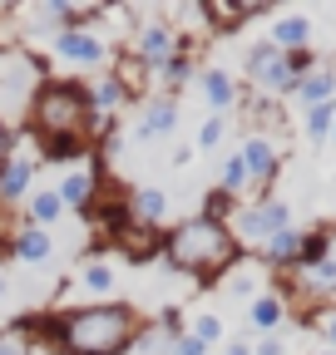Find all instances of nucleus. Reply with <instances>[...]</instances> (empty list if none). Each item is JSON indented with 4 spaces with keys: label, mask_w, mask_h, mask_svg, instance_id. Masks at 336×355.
<instances>
[{
    "label": "nucleus",
    "mask_w": 336,
    "mask_h": 355,
    "mask_svg": "<svg viewBox=\"0 0 336 355\" xmlns=\"http://www.w3.org/2000/svg\"><path fill=\"white\" fill-rule=\"evenodd\" d=\"M168 355H208V345H203V340H193V336L183 331V336H174V345H168Z\"/></svg>",
    "instance_id": "7c9ffc66"
},
{
    "label": "nucleus",
    "mask_w": 336,
    "mask_h": 355,
    "mask_svg": "<svg viewBox=\"0 0 336 355\" xmlns=\"http://www.w3.org/2000/svg\"><path fill=\"white\" fill-rule=\"evenodd\" d=\"M242 69H247V89H252L262 104H282V99H292V89H297L292 55H282L272 40H258V44H252L247 60H242Z\"/></svg>",
    "instance_id": "0eeeda50"
},
{
    "label": "nucleus",
    "mask_w": 336,
    "mask_h": 355,
    "mask_svg": "<svg viewBox=\"0 0 336 355\" xmlns=\"http://www.w3.org/2000/svg\"><path fill=\"white\" fill-rule=\"evenodd\" d=\"M79 286L90 291L94 301H114V291H119V277H114V266H109V261H84V272H79Z\"/></svg>",
    "instance_id": "5701e85b"
},
{
    "label": "nucleus",
    "mask_w": 336,
    "mask_h": 355,
    "mask_svg": "<svg viewBox=\"0 0 336 355\" xmlns=\"http://www.w3.org/2000/svg\"><path fill=\"white\" fill-rule=\"evenodd\" d=\"M223 286H228V296H247V301H258V296H262V291H258V277L237 272V266H233V272L223 277Z\"/></svg>",
    "instance_id": "c85d7f7f"
},
{
    "label": "nucleus",
    "mask_w": 336,
    "mask_h": 355,
    "mask_svg": "<svg viewBox=\"0 0 336 355\" xmlns=\"http://www.w3.org/2000/svg\"><path fill=\"white\" fill-rule=\"evenodd\" d=\"M198 84H203L208 109L223 114V119H228V109H237V104H242V84H237L228 69H203V74H198Z\"/></svg>",
    "instance_id": "dca6fc26"
},
{
    "label": "nucleus",
    "mask_w": 336,
    "mask_h": 355,
    "mask_svg": "<svg viewBox=\"0 0 336 355\" xmlns=\"http://www.w3.org/2000/svg\"><path fill=\"white\" fill-rule=\"evenodd\" d=\"M302 252H307V227H282L272 242H262V252H258V261L262 266H272V272H292V266L302 261Z\"/></svg>",
    "instance_id": "f8f14e48"
},
{
    "label": "nucleus",
    "mask_w": 336,
    "mask_h": 355,
    "mask_svg": "<svg viewBox=\"0 0 336 355\" xmlns=\"http://www.w3.org/2000/svg\"><path fill=\"white\" fill-rule=\"evenodd\" d=\"M55 74H50V60L25 40H0V123H6L15 139L30 123V109L40 99Z\"/></svg>",
    "instance_id": "20e7f679"
},
{
    "label": "nucleus",
    "mask_w": 336,
    "mask_h": 355,
    "mask_svg": "<svg viewBox=\"0 0 336 355\" xmlns=\"http://www.w3.org/2000/svg\"><path fill=\"white\" fill-rule=\"evenodd\" d=\"M84 89H90V104H94V114H109V119H119V109H124V104H134V99H129V89H124L114 74L84 79Z\"/></svg>",
    "instance_id": "aec40b11"
},
{
    "label": "nucleus",
    "mask_w": 336,
    "mask_h": 355,
    "mask_svg": "<svg viewBox=\"0 0 336 355\" xmlns=\"http://www.w3.org/2000/svg\"><path fill=\"white\" fill-rule=\"evenodd\" d=\"M228 355H252V345H247V340H233V345H228Z\"/></svg>",
    "instance_id": "f704fd0d"
},
{
    "label": "nucleus",
    "mask_w": 336,
    "mask_h": 355,
    "mask_svg": "<svg viewBox=\"0 0 336 355\" xmlns=\"http://www.w3.org/2000/svg\"><path fill=\"white\" fill-rule=\"evenodd\" d=\"M30 340H45L55 355H124L134 350V336L144 331V316L129 301H90L55 316L20 321Z\"/></svg>",
    "instance_id": "f257e3e1"
},
{
    "label": "nucleus",
    "mask_w": 336,
    "mask_h": 355,
    "mask_svg": "<svg viewBox=\"0 0 336 355\" xmlns=\"http://www.w3.org/2000/svg\"><path fill=\"white\" fill-rule=\"evenodd\" d=\"M247 321H252V331L277 336V331H282V321H287V301H282V291H262L258 301L247 306Z\"/></svg>",
    "instance_id": "412c9836"
},
{
    "label": "nucleus",
    "mask_w": 336,
    "mask_h": 355,
    "mask_svg": "<svg viewBox=\"0 0 336 355\" xmlns=\"http://www.w3.org/2000/svg\"><path fill=\"white\" fill-rule=\"evenodd\" d=\"M50 50L65 60V64H74V69H104L109 60H114V50H109V40L99 35V30H90V25H74V30H60L55 40H50Z\"/></svg>",
    "instance_id": "9d476101"
},
{
    "label": "nucleus",
    "mask_w": 336,
    "mask_h": 355,
    "mask_svg": "<svg viewBox=\"0 0 336 355\" xmlns=\"http://www.w3.org/2000/svg\"><path fill=\"white\" fill-rule=\"evenodd\" d=\"M237 158L247 168V183H252V202L258 198H272V183L282 173V148L267 139V133H247V139L237 144Z\"/></svg>",
    "instance_id": "1a4fd4ad"
},
{
    "label": "nucleus",
    "mask_w": 336,
    "mask_h": 355,
    "mask_svg": "<svg viewBox=\"0 0 336 355\" xmlns=\"http://www.w3.org/2000/svg\"><path fill=\"white\" fill-rule=\"evenodd\" d=\"M178 128V99L174 94H158L144 104V119H139V139H168Z\"/></svg>",
    "instance_id": "f3484780"
},
{
    "label": "nucleus",
    "mask_w": 336,
    "mask_h": 355,
    "mask_svg": "<svg viewBox=\"0 0 336 355\" xmlns=\"http://www.w3.org/2000/svg\"><path fill=\"white\" fill-rule=\"evenodd\" d=\"M223 133H228V119H223V114L203 119V128H198V148H218V144H223Z\"/></svg>",
    "instance_id": "c756f323"
},
{
    "label": "nucleus",
    "mask_w": 336,
    "mask_h": 355,
    "mask_svg": "<svg viewBox=\"0 0 336 355\" xmlns=\"http://www.w3.org/2000/svg\"><path fill=\"white\" fill-rule=\"evenodd\" d=\"M272 44H277L282 55L312 50V20H307V15H277V20H272Z\"/></svg>",
    "instance_id": "6ab92c4d"
},
{
    "label": "nucleus",
    "mask_w": 336,
    "mask_h": 355,
    "mask_svg": "<svg viewBox=\"0 0 336 355\" xmlns=\"http://www.w3.org/2000/svg\"><path fill=\"white\" fill-rule=\"evenodd\" d=\"M331 139H336V123H331Z\"/></svg>",
    "instance_id": "e433bc0d"
},
{
    "label": "nucleus",
    "mask_w": 336,
    "mask_h": 355,
    "mask_svg": "<svg viewBox=\"0 0 336 355\" xmlns=\"http://www.w3.org/2000/svg\"><path fill=\"white\" fill-rule=\"evenodd\" d=\"M252 355H287L282 336H262V345H252Z\"/></svg>",
    "instance_id": "2f4dec72"
},
{
    "label": "nucleus",
    "mask_w": 336,
    "mask_h": 355,
    "mask_svg": "<svg viewBox=\"0 0 336 355\" xmlns=\"http://www.w3.org/2000/svg\"><path fill=\"white\" fill-rule=\"evenodd\" d=\"M158 257L183 277H198V282H223L233 266L242 261V247L233 242L228 222H213V217H183L174 222L163 237H158Z\"/></svg>",
    "instance_id": "f03ea898"
},
{
    "label": "nucleus",
    "mask_w": 336,
    "mask_h": 355,
    "mask_svg": "<svg viewBox=\"0 0 336 355\" xmlns=\"http://www.w3.org/2000/svg\"><path fill=\"white\" fill-rule=\"evenodd\" d=\"M55 193H60L65 212H90V207L99 202V193H104L99 153H94V158H84V163H74V168H65V178L55 183Z\"/></svg>",
    "instance_id": "9b49d317"
},
{
    "label": "nucleus",
    "mask_w": 336,
    "mask_h": 355,
    "mask_svg": "<svg viewBox=\"0 0 336 355\" xmlns=\"http://www.w3.org/2000/svg\"><path fill=\"white\" fill-rule=\"evenodd\" d=\"M321 340H326V350H336V311L321 316Z\"/></svg>",
    "instance_id": "473e14b6"
},
{
    "label": "nucleus",
    "mask_w": 336,
    "mask_h": 355,
    "mask_svg": "<svg viewBox=\"0 0 336 355\" xmlns=\"http://www.w3.org/2000/svg\"><path fill=\"white\" fill-rule=\"evenodd\" d=\"M282 227H292V202L287 198H258V202H242L237 212H233V222H228V232H233V242L242 247V257L252 252L258 257L262 252V242H272Z\"/></svg>",
    "instance_id": "423d86ee"
},
{
    "label": "nucleus",
    "mask_w": 336,
    "mask_h": 355,
    "mask_svg": "<svg viewBox=\"0 0 336 355\" xmlns=\"http://www.w3.org/2000/svg\"><path fill=\"white\" fill-rule=\"evenodd\" d=\"M6 296H10V277H6V272H0V301H6Z\"/></svg>",
    "instance_id": "c9c22d12"
},
{
    "label": "nucleus",
    "mask_w": 336,
    "mask_h": 355,
    "mask_svg": "<svg viewBox=\"0 0 336 355\" xmlns=\"http://www.w3.org/2000/svg\"><path fill=\"white\" fill-rule=\"evenodd\" d=\"M292 99H297L302 109H317V104H331L336 99V69L331 64H317L307 79H297V89H292Z\"/></svg>",
    "instance_id": "a211bd4d"
},
{
    "label": "nucleus",
    "mask_w": 336,
    "mask_h": 355,
    "mask_svg": "<svg viewBox=\"0 0 336 355\" xmlns=\"http://www.w3.org/2000/svg\"><path fill=\"white\" fill-rule=\"evenodd\" d=\"M183 331H188V336H193V340H203V345H208V350H213V345H218V340H223V321H218V316H193V321H188V326H183Z\"/></svg>",
    "instance_id": "a878e982"
},
{
    "label": "nucleus",
    "mask_w": 336,
    "mask_h": 355,
    "mask_svg": "<svg viewBox=\"0 0 336 355\" xmlns=\"http://www.w3.org/2000/svg\"><path fill=\"white\" fill-rule=\"evenodd\" d=\"M35 355H40V350H35Z\"/></svg>",
    "instance_id": "58836bf2"
},
{
    "label": "nucleus",
    "mask_w": 336,
    "mask_h": 355,
    "mask_svg": "<svg viewBox=\"0 0 336 355\" xmlns=\"http://www.w3.org/2000/svg\"><path fill=\"white\" fill-rule=\"evenodd\" d=\"M25 212H30V227H55V222L65 217V202H60V193L55 188H40V193H30L25 198Z\"/></svg>",
    "instance_id": "4be33fe9"
},
{
    "label": "nucleus",
    "mask_w": 336,
    "mask_h": 355,
    "mask_svg": "<svg viewBox=\"0 0 336 355\" xmlns=\"http://www.w3.org/2000/svg\"><path fill=\"white\" fill-rule=\"evenodd\" d=\"M183 44H193L178 25H168V20H144L139 30H134V44H129V55L153 74L158 64H168V60H174L178 50H183Z\"/></svg>",
    "instance_id": "6e6552de"
},
{
    "label": "nucleus",
    "mask_w": 336,
    "mask_h": 355,
    "mask_svg": "<svg viewBox=\"0 0 336 355\" xmlns=\"http://www.w3.org/2000/svg\"><path fill=\"white\" fill-rule=\"evenodd\" d=\"M233 212H237V202L223 193V188H213L208 193V202H203V212L198 217H213V222H233Z\"/></svg>",
    "instance_id": "bb28decb"
},
{
    "label": "nucleus",
    "mask_w": 336,
    "mask_h": 355,
    "mask_svg": "<svg viewBox=\"0 0 336 355\" xmlns=\"http://www.w3.org/2000/svg\"><path fill=\"white\" fill-rule=\"evenodd\" d=\"M10 153H15V133H10L6 123H0V163H6Z\"/></svg>",
    "instance_id": "72a5a7b5"
},
{
    "label": "nucleus",
    "mask_w": 336,
    "mask_h": 355,
    "mask_svg": "<svg viewBox=\"0 0 336 355\" xmlns=\"http://www.w3.org/2000/svg\"><path fill=\"white\" fill-rule=\"evenodd\" d=\"M321 355H336V350H321Z\"/></svg>",
    "instance_id": "4c0bfd02"
},
{
    "label": "nucleus",
    "mask_w": 336,
    "mask_h": 355,
    "mask_svg": "<svg viewBox=\"0 0 336 355\" xmlns=\"http://www.w3.org/2000/svg\"><path fill=\"white\" fill-rule=\"evenodd\" d=\"M124 212H129L134 227L158 232V227H163V217H168V193H163V188H134L129 198H124Z\"/></svg>",
    "instance_id": "4468645a"
},
{
    "label": "nucleus",
    "mask_w": 336,
    "mask_h": 355,
    "mask_svg": "<svg viewBox=\"0 0 336 355\" xmlns=\"http://www.w3.org/2000/svg\"><path fill=\"white\" fill-rule=\"evenodd\" d=\"M6 252H10L15 261L40 266V261H50V257H55V242H50V232H45V227H30V222H20V227L6 237Z\"/></svg>",
    "instance_id": "2eb2a0df"
},
{
    "label": "nucleus",
    "mask_w": 336,
    "mask_h": 355,
    "mask_svg": "<svg viewBox=\"0 0 336 355\" xmlns=\"http://www.w3.org/2000/svg\"><path fill=\"white\" fill-rule=\"evenodd\" d=\"M153 74L163 79V89H168V94H174V89H183V84L193 79V44H183V50H178L174 60H168V64H158Z\"/></svg>",
    "instance_id": "b1692460"
},
{
    "label": "nucleus",
    "mask_w": 336,
    "mask_h": 355,
    "mask_svg": "<svg viewBox=\"0 0 336 355\" xmlns=\"http://www.w3.org/2000/svg\"><path fill=\"white\" fill-rule=\"evenodd\" d=\"M30 183H35V158L15 148L6 163H0V207L25 202V198H30Z\"/></svg>",
    "instance_id": "ddd939ff"
},
{
    "label": "nucleus",
    "mask_w": 336,
    "mask_h": 355,
    "mask_svg": "<svg viewBox=\"0 0 336 355\" xmlns=\"http://www.w3.org/2000/svg\"><path fill=\"white\" fill-rule=\"evenodd\" d=\"M90 123H94V104H90L84 79H50L30 109L25 133L35 144L40 139H90Z\"/></svg>",
    "instance_id": "39448f33"
},
{
    "label": "nucleus",
    "mask_w": 336,
    "mask_h": 355,
    "mask_svg": "<svg viewBox=\"0 0 336 355\" xmlns=\"http://www.w3.org/2000/svg\"><path fill=\"white\" fill-rule=\"evenodd\" d=\"M331 123H336V99H331V104H317V109L302 114V128H307V139H312V144L331 139Z\"/></svg>",
    "instance_id": "393cba45"
},
{
    "label": "nucleus",
    "mask_w": 336,
    "mask_h": 355,
    "mask_svg": "<svg viewBox=\"0 0 336 355\" xmlns=\"http://www.w3.org/2000/svg\"><path fill=\"white\" fill-rule=\"evenodd\" d=\"M282 301L287 311H307V316L312 311H321V316L336 311V222H321V227L307 232L302 261L282 282Z\"/></svg>",
    "instance_id": "7ed1b4c3"
},
{
    "label": "nucleus",
    "mask_w": 336,
    "mask_h": 355,
    "mask_svg": "<svg viewBox=\"0 0 336 355\" xmlns=\"http://www.w3.org/2000/svg\"><path fill=\"white\" fill-rule=\"evenodd\" d=\"M0 355H35V340L25 336L20 321H15L10 331H0Z\"/></svg>",
    "instance_id": "cd10ccee"
}]
</instances>
